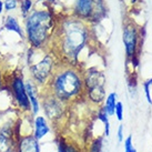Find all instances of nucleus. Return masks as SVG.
Instances as JSON below:
<instances>
[{
  "label": "nucleus",
  "mask_w": 152,
  "mask_h": 152,
  "mask_svg": "<svg viewBox=\"0 0 152 152\" xmlns=\"http://www.w3.org/2000/svg\"><path fill=\"white\" fill-rule=\"evenodd\" d=\"M87 22L71 16L57 22L50 49L60 64L80 67V57L87 49L91 39Z\"/></svg>",
  "instance_id": "1"
},
{
  "label": "nucleus",
  "mask_w": 152,
  "mask_h": 152,
  "mask_svg": "<svg viewBox=\"0 0 152 152\" xmlns=\"http://www.w3.org/2000/svg\"><path fill=\"white\" fill-rule=\"evenodd\" d=\"M66 104H72L85 98L83 73L81 68L60 64L45 88Z\"/></svg>",
  "instance_id": "2"
},
{
  "label": "nucleus",
  "mask_w": 152,
  "mask_h": 152,
  "mask_svg": "<svg viewBox=\"0 0 152 152\" xmlns=\"http://www.w3.org/2000/svg\"><path fill=\"white\" fill-rule=\"evenodd\" d=\"M55 15L48 9H34L25 17V34L30 48L49 49L57 27Z\"/></svg>",
  "instance_id": "3"
},
{
  "label": "nucleus",
  "mask_w": 152,
  "mask_h": 152,
  "mask_svg": "<svg viewBox=\"0 0 152 152\" xmlns=\"http://www.w3.org/2000/svg\"><path fill=\"white\" fill-rule=\"evenodd\" d=\"M27 62L29 66L30 78L40 88H46L56 68L59 64V60L57 59L55 53L50 49H46L45 53L36 60L34 57V49L29 48L27 55Z\"/></svg>",
  "instance_id": "4"
},
{
  "label": "nucleus",
  "mask_w": 152,
  "mask_h": 152,
  "mask_svg": "<svg viewBox=\"0 0 152 152\" xmlns=\"http://www.w3.org/2000/svg\"><path fill=\"white\" fill-rule=\"evenodd\" d=\"M83 73L85 98L94 106H100L106 99V76L98 68L87 69Z\"/></svg>",
  "instance_id": "5"
},
{
  "label": "nucleus",
  "mask_w": 152,
  "mask_h": 152,
  "mask_svg": "<svg viewBox=\"0 0 152 152\" xmlns=\"http://www.w3.org/2000/svg\"><path fill=\"white\" fill-rule=\"evenodd\" d=\"M87 23H98L107 16V7L103 0H76L73 15Z\"/></svg>",
  "instance_id": "6"
},
{
  "label": "nucleus",
  "mask_w": 152,
  "mask_h": 152,
  "mask_svg": "<svg viewBox=\"0 0 152 152\" xmlns=\"http://www.w3.org/2000/svg\"><path fill=\"white\" fill-rule=\"evenodd\" d=\"M4 85L7 86V88L11 93L15 107L21 113L31 114V107H30L29 98H28L27 90H26L25 79L21 73L16 72L13 76L10 77L9 81L6 82Z\"/></svg>",
  "instance_id": "7"
},
{
  "label": "nucleus",
  "mask_w": 152,
  "mask_h": 152,
  "mask_svg": "<svg viewBox=\"0 0 152 152\" xmlns=\"http://www.w3.org/2000/svg\"><path fill=\"white\" fill-rule=\"evenodd\" d=\"M40 103H41V109L43 111V115L51 123L57 124L61 122L62 119L66 117V111H67L66 108L68 107V104L61 102L53 94L47 91L46 89L41 90Z\"/></svg>",
  "instance_id": "8"
},
{
  "label": "nucleus",
  "mask_w": 152,
  "mask_h": 152,
  "mask_svg": "<svg viewBox=\"0 0 152 152\" xmlns=\"http://www.w3.org/2000/svg\"><path fill=\"white\" fill-rule=\"evenodd\" d=\"M122 41L128 60L135 56H140V50L142 46V37L134 22L128 21L126 25H123Z\"/></svg>",
  "instance_id": "9"
},
{
  "label": "nucleus",
  "mask_w": 152,
  "mask_h": 152,
  "mask_svg": "<svg viewBox=\"0 0 152 152\" xmlns=\"http://www.w3.org/2000/svg\"><path fill=\"white\" fill-rule=\"evenodd\" d=\"M17 135L15 123H6L0 126V152H15Z\"/></svg>",
  "instance_id": "10"
},
{
  "label": "nucleus",
  "mask_w": 152,
  "mask_h": 152,
  "mask_svg": "<svg viewBox=\"0 0 152 152\" xmlns=\"http://www.w3.org/2000/svg\"><path fill=\"white\" fill-rule=\"evenodd\" d=\"M25 86H26L28 98H29L30 107H31V115L36 117L41 111V103H40L41 90H39L40 87L31 78H29V79H27L25 81Z\"/></svg>",
  "instance_id": "11"
},
{
  "label": "nucleus",
  "mask_w": 152,
  "mask_h": 152,
  "mask_svg": "<svg viewBox=\"0 0 152 152\" xmlns=\"http://www.w3.org/2000/svg\"><path fill=\"white\" fill-rule=\"evenodd\" d=\"M15 152H42L40 141L34 138L32 133L22 134L17 139Z\"/></svg>",
  "instance_id": "12"
},
{
  "label": "nucleus",
  "mask_w": 152,
  "mask_h": 152,
  "mask_svg": "<svg viewBox=\"0 0 152 152\" xmlns=\"http://www.w3.org/2000/svg\"><path fill=\"white\" fill-rule=\"evenodd\" d=\"M51 132V126L45 115L38 114L32 117V135L38 141L45 139Z\"/></svg>",
  "instance_id": "13"
},
{
  "label": "nucleus",
  "mask_w": 152,
  "mask_h": 152,
  "mask_svg": "<svg viewBox=\"0 0 152 152\" xmlns=\"http://www.w3.org/2000/svg\"><path fill=\"white\" fill-rule=\"evenodd\" d=\"M55 141L57 145V152H85V150H82L78 143L69 141L62 135H58Z\"/></svg>",
  "instance_id": "14"
},
{
  "label": "nucleus",
  "mask_w": 152,
  "mask_h": 152,
  "mask_svg": "<svg viewBox=\"0 0 152 152\" xmlns=\"http://www.w3.org/2000/svg\"><path fill=\"white\" fill-rule=\"evenodd\" d=\"M4 30H7L9 32H15L20 38H25V31H23V29H22L20 23H19V21H18L17 18L15 17V16L7 15L4 17Z\"/></svg>",
  "instance_id": "15"
},
{
  "label": "nucleus",
  "mask_w": 152,
  "mask_h": 152,
  "mask_svg": "<svg viewBox=\"0 0 152 152\" xmlns=\"http://www.w3.org/2000/svg\"><path fill=\"white\" fill-rule=\"evenodd\" d=\"M117 102H118V94L115 92H110L104 99L102 108L108 113L109 117L114 115V109H115Z\"/></svg>",
  "instance_id": "16"
},
{
  "label": "nucleus",
  "mask_w": 152,
  "mask_h": 152,
  "mask_svg": "<svg viewBox=\"0 0 152 152\" xmlns=\"http://www.w3.org/2000/svg\"><path fill=\"white\" fill-rule=\"evenodd\" d=\"M96 118L102 123L103 127V137H109L110 135V120L109 115L106 111L103 110L102 107H99L96 113Z\"/></svg>",
  "instance_id": "17"
},
{
  "label": "nucleus",
  "mask_w": 152,
  "mask_h": 152,
  "mask_svg": "<svg viewBox=\"0 0 152 152\" xmlns=\"http://www.w3.org/2000/svg\"><path fill=\"white\" fill-rule=\"evenodd\" d=\"M85 152H104V137L99 135L88 143Z\"/></svg>",
  "instance_id": "18"
},
{
  "label": "nucleus",
  "mask_w": 152,
  "mask_h": 152,
  "mask_svg": "<svg viewBox=\"0 0 152 152\" xmlns=\"http://www.w3.org/2000/svg\"><path fill=\"white\" fill-rule=\"evenodd\" d=\"M19 6H20V11L23 17H26L28 13L31 12L32 7H34V1L32 0H20L19 1Z\"/></svg>",
  "instance_id": "19"
},
{
  "label": "nucleus",
  "mask_w": 152,
  "mask_h": 152,
  "mask_svg": "<svg viewBox=\"0 0 152 152\" xmlns=\"http://www.w3.org/2000/svg\"><path fill=\"white\" fill-rule=\"evenodd\" d=\"M123 113H124V109H123V104L121 101H118L115 104V109H114V115L118 121H122L123 120Z\"/></svg>",
  "instance_id": "20"
},
{
  "label": "nucleus",
  "mask_w": 152,
  "mask_h": 152,
  "mask_svg": "<svg viewBox=\"0 0 152 152\" xmlns=\"http://www.w3.org/2000/svg\"><path fill=\"white\" fill-rule=\"evenodd\" d=\"M18 4L19 1L18 0H4V7L6 11H12V10H16L18 7Z\"/></svg>",
  "instance_id": "21"
},
{
  "label": "nucleus",
  "mask_w": 152,
  "mask_h": 152,
  "mask_svg": "<svg viewBox=\"0 0 152 152\" xmlns=\"http://www.w3.org/2000/svg\"><path fill=\"white\" fill-rule=\"evenodd\" d=\"M123 148H124V152H130L132 149L134 148L133 143H132V137L131 135H128L127 138L123 140Z\"/></svg>",
  "instance_id": "22"
},
{
  "label": "nucleus",
  "mask_w": 152,
  "mask_h": 152,
  "mask_svg": "<svg viewBox=\"0 0 152 152\" xmlns=\"http://www.w3.org/2000/svg\"><path fill=\"white\" fill-rule=\"evenodd\" d=\"M143 90H144V94H145V98H147L148 103L149 104H152L151 93H150V86L147 83V81H144L143 82Z\"/></svg>",
  "instance_id": "23"
},
{
  "label": "nucleus",
  "mask_w": 152,
  "mask_h": 152,
  "mask_svg": "<svg viewBox=\"0 0 152 152\" xmlns=\"http://www.w3.org/2000/svg\"><path fill=\"white\" fill-rule=\"evenodd\" d=\"M117 138H118V141L120 143L123 142V140H124V130H123L122 124H120L118 128V130H117Z\"/></svg>",
  "instance_id": "24"
},
{
  "label": "nucleus",
  "mask_w": 152,
  "mask_h": 152,
  "mask_svg": "<svg viewBox=\"0 0 152 152\" xmlns=\"http://www.w3.org/2000/svg\"><path fill=\"white\" fill-rule=\"evenodd\" d=\"M4 11V0H0V16L2 15V12Z\"/></svg>",
  "instance_id": "25"
},
{
  "label": "nucleus",
  "mask_w": 152,
  "mask_h": 152,
  "mask_svg": "<svg viewBox=\"0 0 152 152\" xmlns=\"http://www.w3.org/2000/svg\"><path fill=\"white\" fill-rule=\"evenodd\" d=\"M4 86V78H2V72H1V69H0V89Z\"/></svg>",
  "instance_id": "26"
},
{
  "label": "nucleus",
  "mask_w": 152,
  "mask_h": 152,
  "mask_svg": "<svg viewBox=\"0 0 152 152\" xmlns=\"http://www.w3.org/2000/svg\"><path fill=\"white\" fill-rule=\"evenodd\" d=\"M39 1H42L43 4H55L56 2V0H39Z\"/></svg>",
  "instance_id": "27"
},
{
  "label": "nucleus",
  "mask_w": 152,
  "mask_h": 152,
  "mask_svg": "<svg viewBox=\"0 0 152 152\" xmlns=\"http://www.w3.org/2000/svg\"><path fill=\"white\" fill-rule=\"evenodd\" d=\"M147 83H148V85L150 86V87H152V78H150V79H149V80L147 81Z\"/></svg>",
  "instance_id": "28"
},
{
  "label": "nucleus",
  "mask_w": 152,
  "mask_h": 152,
  "mask_svg": "<svg viewBox=\"0 0 152 152\" xmlns=\"http://www.w3.org/2000/svg\"><path fill=\"white\" fill-rule=\"evenodd\" d=\"M130 152H138V151H137V149H135V148H133V149H132V150H131Z\"/></svg>",
  "instance_id": "29"
}]
</instances>
